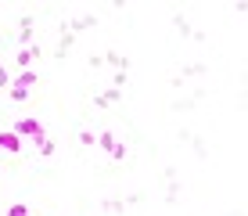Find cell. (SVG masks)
Segmentation results:
<instances>
[{"instance_id":"cell-4","label":"cell","mask_w":248,"mask_h":216,"mask_svg":"<svg viewBox=\"0 0 248 216\" xmlns=\"http://www.w3.org/2000/svg\"><path fill=\"white\" fill-rule=\"evenodd\" d=\"M97 15H76V18H65V25L68 29L76 33V36H79V33H87V29H97Z\"/></svg>"},{"instance_id":"cell-20","label":"cell","mask_w":248,"mask_h":216,"mask_svg":"<svg viewBox=\"0 0 248 216\" xmlns=\"http://www.w3.org/2000/svg\"><path fill=\"white\" fill-rule=\"evenodd\" d=\"M130 83V72H123V68H119V72L112 76V86H126Z\"/></svg>"},{"instance_id":"cell-7","label":"cell","mask_w":248,"mask_h":216,"mask_svg":"<svg viewBox=\"0 0 248 216\" xmlns=\"http://www.w3.org/2000/svg\"><path fill=\"white\" fill-rule=\"evenodd\" d=\"M173 25H176V36H180V40H194V33H198V29H194V22L187 18L184 11L173 15Z\"/></svg>"},{"instance_id":"cell-19","label":"cell","mask_w":248,"mask_h":216,"mask_svg":"<svg viewBox=\"0 0 248 216\" xmlns=\"http://www.w3.org/2000/svg\"><path fill=\"white\" fill-rule=\"evenodd\" d=\"M7 216H29V205H25V202H11Z\"/></svg>"},{"instance_id":"cell-11","label":"cell","mask_w":248,"mask_h":216,"mask_svg":"<svg viewBox=\"0 0 248 216\" xmlns=\"http://www.w3.org/2000/svg\"><path fill=\"white\" fill-rule=\"evenodd\" d=\"M209 72V65L205 62H184L180 65V80H191V76H205Z\"/></svg>"},{"instance_id":"cell-12","label":"cell","mask_w":248,"mask_h":216,"mask_svg":"<svg viewBox=\"0 0 248 216\" xmlns=\"http://www.w3.org/2000/svg\"><path fill=\"white\" fill-rule=\"evenodd\" d=\"M32 141H36V148H40V155H44V159H50V155H54V141L47 137V130H44V133H36Z\"/></svg>"},{"instance_id":"cell-6","label":"cell","mask_w":248,"mask_h":216,"mask_svg":"<svg viewBox=\"0 0 248 216\" xmlns=\"http://www.w3.org/2000/svg\"><path fill=\"white\" fill-rule=\"evenodd\" d=\"M22 141H25V137H18L15 130H0V151L22 155Z\"/></svg>"},{"instance_id":"cell-9","label":"cell","mask_w":248,"mask_h":216,"mask_svg":"<svg viewBox=\"0 0 248 216\" xmlns=\"http://www.w3.org/2000/svg\"><path fill=\"white\" fill-rule=\"evenodd\" d=\"M176 137H180L184 144H191V148H194V155H198V159H205V155H209V148H205V141H202L198 133H191V130H180V133H176Z\"/></svg>"},{"instance_id":"cell-14","label":"cell","mask_w":248,"mask_h":216,"mask_svg":"<svg viewBox=\"0 0 248 216\" xmlns=\"http://www.w3.org/2000/svg\"><path fill=\"white\" fill-rule=\"evenodd\" d=\"M36 80H40V76L32 72V68H18V76H15L11 83H22V86H36Z\"/></svg>"},{"instance_id":"cell-17","label":"cell","mask_w":248,"mask_h":216,"mask_svg":"<svg viewBox=\"0 0 248 216\" xmlns=\"http://www.w3.org/2000/svg\"><path fill=\"white\" fill-rule=\"evenodd\" d=\"M79 144L83 148H93V144H97V133H93V130H79Z\"/></svg>"},{"instance_id":"cell-1","label":"cell","mask_w":248,"mask_h":216,"mask_svg":"<svg viewBox=\"0 0 248 216\" xmlns=\"http://www.w3.org/2000/svg\"><path fill=\"white\" fill-rule=\"evenodd\" d=\"M76 43H79V36H76V33L62 22V25H58V43H54V62H65V58L72 54Z\"/></svg>"},{"instance_id":"cell-5","label":"cell","mask_w":248,"mask_h":216,"mask_svg":"<svg viewBox=\"0 0 248 216\" xmlns=\"http://www.w3.org/2000/svg\"><path fill=\"white\" fill-rule=\"evenodd\" d=\"M15 133L18 137H36V133H44V126H40V119H32V116H25V119H15Z\"/></svg>"},{"instance_id":"cell-21","label":"cell","mask_w":248,"mask_h":216,"mask_svg":"<svg viewBox=\"0 0 248 216\" xmlns=\"http://www.w3.org/2000/svg\"><path fill=\"white\" fill-rule=\"evenodd\" d=\"M11 80H15V76H11V72H7V68H4V65H0V86H4V90H7V86H11Z\"/></svg>"},{"instance_id":"cell-18","label":"cell","mask_w":248,"mask_h":216,"mask_svg":"<svg viewBox=\"0 0 248 216\" xmlns=\"http://www.w3.org/2000/svg\"><path fill=\"white\" fill-rule=\"evenodd\" d=\"M108 159H112V162H123V159H126V144H119V141H115V148L108 151Z\"/></svg>"},{"instance_id":"cell-23","label":"cell","mask_w":248,"mask_h":216,"mask_svg":"<svg viewBox=\"0 0 248 216\" xmlns=\"http://www.w3.org/2000/svg\"><path fill=\"white\" fill-rule=\"evenodd\" d=\"M112 7H115V11H123V7H126V0H112Z\"/></svg>"},{"instance_id":"cell-13","label":"cell","mask_w":248,"mask_h":216,"mask_svg":"<svg viewBox=\"0 0 248 216\" xmlns=\"http://www.w3.org/2000/svg\"><path fill=\"white\" fill-rule=\"evenodd\" d=\"M7 98H11L15 105H22V101H29V86H22V83H11V86H7Z\"/></svg>"},{"instance_id":"cell-10","label":"cell","mask_w":248,"mask_h":216,"mask_svg":"<svg viewBox=\"0 0 248 216\" xmlns=\"http://www.w3.org/2000/svg\"><path fill=\"white\" fill-rule=\"evenodd\" d=\"M101 58H105V65H112L115 72H119V68H123V72H133V62L126 54H119V50H108V54H101Z\"/></svg>"},{"instance_id":"cell-16","label":"cell","mask_w":248,"mask_h":216,"mask_svg":"<svg viewBox=\"0 0 248 216\" xmlns=\"http://www.w3.org/2000/svg\"><path fill=\"white\" fill-rule=\"evenodd\" d=\"M126 205H130L126 198H108V202H105V213H126Z\"/></svg>"},{"instance_id":"cell-8","label":"cell","mask_w":248,"mask_h":216,"mask_svg":"<svg viewBox=\"0 0 248 216\" xmlns=\"http://www.w3.org/2000/svg\"><path fill=\"white\" fill-rule=\"evenodd\" d=\"M32 25H36V18H32V15H22L18 18V47H25V43H32Z\"/></svg>"},{"instance_id":"cell-3","label":"cell","mask_w":248,"mask_h":216,"mask_svg":"<svg viewBox=\"0 0 248 216\" xmlns=\"http://www.w3.org/2000/svg\"><path fill=\"white\" fill-rule=\"evenodd\" d=\"M123 101V86H105V90L93 94V108H112Z\"/></svg>"},{"instance_id":"cell-15","label":"cell","mask_w":248,"mask_h":216,"mask_svg":"<svg viewBox=\"0 0 248 216\" xmlns=\"http://www.w3.org/2000/svg\"><path fill=\"white\" fill-rule=\"evenodd\" d=\"M97 148L101 151H112L115 148V133H112V130H101V133H97Z\"/></svg>"},{"instance_id":"cell-22","label":"cell","mask_w":248,"mask_h":216,"mask_svg":"<svg viewBox=\"0 0 248 216\" xmlns=\"http://www.w3.org/2000/svg\"><path fill=\"white\" fill-rule=\"evenodd\" d=\"M234 11L237 15H248V0H234Z\"/></svg>"},{"instance_id":"cell-2","label":"cell","mask_w":248,"mask_h":216,"mask_svg":"<svg viewBox=\"0 0 248 216\" xmlns=\"http://www.w3.org/2000/svg\"><path fill=\"white\" fill-rule=\"evenodd\" d=\"M36 58H44V47L40 43H25V47L15 50V68H32Z\"/></svg>"}]
</instances>
